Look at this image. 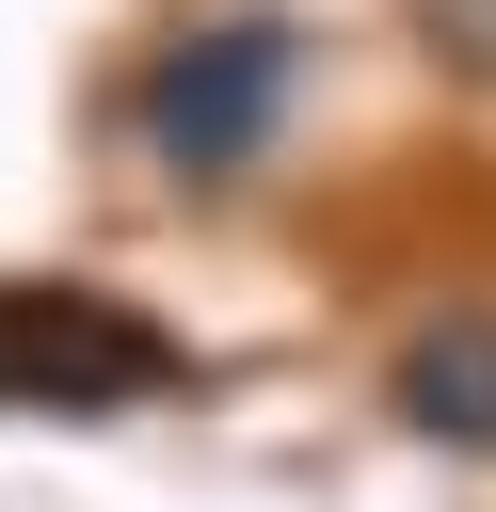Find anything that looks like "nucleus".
Here are the masks:
<instances>
[{
	"instance_id": "nucleus-1",
	"label": "nucleus",
	"mask_w": 496,
	"mask_h": 512,
	"mask_svg": "<svg viewBox=\"0 0 496 512\" xmlns=\"http://www.w3.org/2000/svg\"><path fill=\"white\" fill-rule=\"evenodd\" d=\"M288 96H304V32L288 16H208V32H176L160 64H144V160L176 176V192H208V176H240V160H272V128H288Z\"/></svg>"
},
{
	"instance_id": "nucleus-2",
	"label": "nucleus",
	"mask_w": 496,
	"mask_h": 512,
	"mask_svg": "<svg viewBox=\"0 0 496 512\" xmlns=\"http://www.w3.org/2000/svg\"><path fill=\"white\" fill-rule=\"evenodd\" d=\"M192 352L112 304V288H0V416H112V400H176Z\"/></svg>"
},
{
	"instance_id": "nucleus-3",
	"label": "nucleus",
	"mask_w": 496,
	"mask_h": 512,
	"mask_svg": "<svg viewBox=\"0 0 496 512\" xmlns=\"http://www.w3.org/2000/svg\"><path fill=\"white\" fill-rule=\"evenodd\" d=\"M384 416H400L416 448H464V464H496V304H448V320H416V336H400V368H384Z\"/></svg>"
},
{
	"instance_id": "nucleus-4",
	"label": "nucleus",
	"mask_w": 496,
	"mask_h": 512,
	"mask_svg": "<svg viewBox=\"0 0 496 512\" xmlns=\"http://www.w3.org/2000/svg\"><path fill=\"white\" fill-rule=\"evenodd\" d=\"M432 32H464V64H496V0H432Z\"/></svg>"
}]
</instances>
